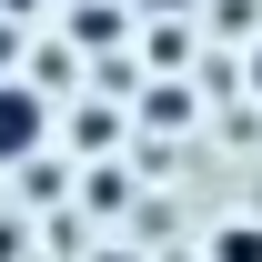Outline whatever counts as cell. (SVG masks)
Segmentation results:
<instances>
[{"label":"cell","mask_w":262,"mask_h":262,"mask_svg":"<svg viewBox=\"0 0 262 262\" xmlns=\"http://www.w3.org/2000/svg\"><path fill=\"white\" fill-rule=\"evenodd\" d=\"M40 141H51L40 81H0V162H40Z\"/></svg>","instance_id":"obj_1"},{"label":"cell","mask_w":262,"mask_h":262,"mask_svg":"<svg viewBox=\"0 0 262 262\" xmlns=\"http://www.w3.org/2000/svg\"><path fill=\"white\" fill-rule=\"evenodd\" d=\"M31 10H40V0H0V20H31Z\"/></svg>","instance_id":"obj_3"},{"label":"cell","mask_w":262,"mask_h":262,"mask_svg":"<svg viewBox=\"0 0 262 262\" xmlns=\"http://www.w3.org/2000/svg\"><path fill=\"white\" fill-rule=\"evenodd\" d=\"M212 262H262V222H222L212 232Z\"/></svg>","instance_id":"obj_2"},{"label":"cell","mask_w":262,"mask_h":262,"mask_svg":"<svg viewBox=\"0 0 262 262\" xmlns=\"http://www.w3.org/2000/svg\"><path fill=\"white\" fill-rule=\"evenodd\" d=\"M151 10H182V0H151Z\"/></svg>","instance_id":"obj_4"}]
</instances>
